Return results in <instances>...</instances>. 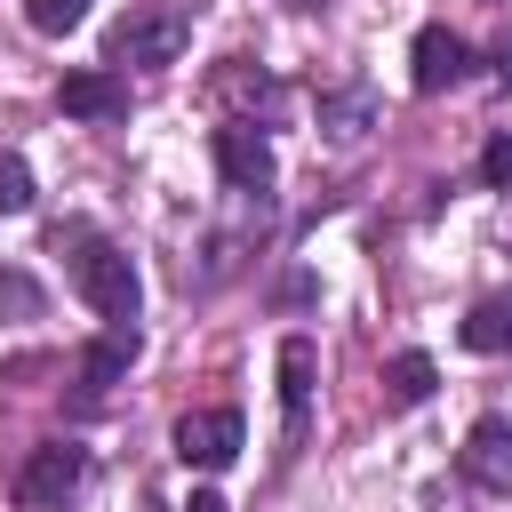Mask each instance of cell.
Wrapping results in <instances>:
<instances>
[{"label": "cell", "instance_id": "obj_14", "mask_svg": "<svg viewBox=\"0 0 512 512\" xmlns=\"http://www.w3.org/2000/svg\"><path fill=\"white\" fill-rule=\"evenodd\" d=\"M32 208V168L16 152H0V216H24Z\"/></svg>", "mask_w": 512, "mask_h": 512}, {"label": "cell", "instance_id": "obj_2", "mask_svg": "<svg viewBox=\"0 0 512 512\" xmlns=\"http://www.w3.org/2000/svg\"><path fill=\"white\" fill-rule=\"evenodd\" d=\"M184 40H192V16H184V8H136V16L112 24V64H144V72H160V64L184 56Z\"/></svg>", "mask_w": 512, "mask_h": 512}, {"label": "cell", "instance_id": "obj_12", "mask_svg": "<svg viewBox=\"0 0 512 512\" xmlns=\"http://www.w3.org/2000/svg\"><path fill=\"white\" fill-rule=\"evenodd\" d=\"M432 384H440V368H432L424 352H392V360H384V400H392V408L432 400Z\"/></svg>", "mask_w": 512, "mask_h": 512}, {"label": "cell", "instance_id": "obj_3", "mask_svg": "<svg viewBox=\"0 0 512 512\" xmlns=\"http://www.w3.org/2000/svg\"><path fill=\"white\" fill-rule=\"evenodd\" d=\"M80 472H88V448L80 440H40L24 456V472H16V504L24 512H64V496L80 488Z\"/></svg>", "mask_w": 512, "mask_h": 512}, {"label": "cell", "instance_id": "obj_16", "mask_svg": "<svg viewBox=\"0 0 512 512\" xmlns=\"http://www.w3.org/2000/svg\"><path fill=\"white\" fill-rule=\"evenodd\" d=\"M184 512H232V504H224V496H192Z\"/></svg>", "mask_w": 512, "mask_h": 512}, {"label": "cell", "instance_id": "obj_17", "mask_svg": "<svg viewBox=\"0 0 512 512\" xmlns=\"http://www.w3.org/2000/svg\"><path fill=\"white\" fill-rule=\"evenodd\" d=\"M504 240H512V208H504Z\"/></svg>", "mask_w": 512, "mask_h": 512}, {"label": "cell", "instance_id": "obj_5", "mask_svg": "<svg viewBox=\"0 0 512 512\" xmlns=\"http://www.w3.org/2000/svg\"><path fill=\"white\" fill-rule=\"evenodd\" d=\"M176 456L200 464V472H224L240 456V408H192V416H176Z\"/></svg>", "mask_w": 512, "mask_h": 512}, {"label": "cell", "instance_id": "obj_9", "mask_svg": "<svg viewBox=\"0 0 512 512\" xmlns=\"http://www.w3.org/2000/svg\"><path fill=\"white\" fill-rule=\"evenodd\" d=\"M56 104H64L72 120H120V112H128V88H120V72H104V64H88V72H64V88H56Z\"/></svg>", "mask_w": 512, "mask_h": 512}, {"label": "cell", "instance_id": "obj_6", "mask_svg": "<svg viewBox=\"0 0 512 512\" xmlns=\"http://www.w3.org/2000/svg\"><path fill=\"white\" fill-rule=\"evenodd\" d=\"M208 152H216V176H224L232 192H264V184H272V144L256 136V120H224Z\"/></svg>", "mask_w": 512, "mask_h": 512}, {"label": "cell", "instance_id": "obj_8", "mask_svg": "<svg viewBox=\"0 0 512 512\" xmlns=\"http://www.w3.org/2000/svg\"><path fill=\"white\" fill-rule=\"evenodd\" d=\"M464 480L488 496H512V424L504 416H480L464 432Z\"/></svg>", "mask_w": 512, "mask_h": 512}, {"label": "cell", "instance_id": "obj_7", "mask_svg": "<svg viewBox=\"0 0 512 512\" xmlns=\"http://www.w3.org/2000/svg\"><path fill=\"white\" fill-rule=\"evenodd\" d=\"M312 368H320L312 336H280V432H288V448H304V416H312Z\"/></svg>", "mask_w": 512, "mask_h": 512}, {"label": "cell", "instance_id": "obj_13", "mask_svg": "<svg viewBox=\"0 0 512 512\" xmlns=\"http://www.w3.org/2000/svg\"><path fill=\"white\" fill-rule=\"evenodd\" d=\"M80 16H88V0H24V24H32V32H48V40H64Z\"/></svg>", "mask_w": 512, "mask_h": 512}, {"label": "cell", "instance_id": "obj_4", "mask_svg": "<svg viewBox=\"0 0 512 512\" xmlns=\"http://www.w3.org/2000/svg\"><path fill=\"white\" fill-rule=\"evenodd\" d=\"M464 72H472V40L448 32V24H424L416 48H408V88H416V96H440V88H456Z\"/></svg>", "mask_w": 512, "mask_h": 512}, {"label": "cell", "instance_id": "obj_15", "mask_svg": "<svg viewBox=\"0 0 512 512\" xmlns=\"http://www.w3.org/2000/svg\"><path fill=\"white\" fill-rule=\"evenodd\" d=\"M480 176H488V192H512V136H488V152H480Z\"/></svg>", "mask_w": 512, "mask_h": 512}, {"label": "cell", "instance_id": "obj_10", "mask_svg": "<svg viewBox=\"0 0 512 512\" xmlns=\"http://www.w3.org/2000/svg\"><path fill=\"white\" fill-rule=\"evenodd\" d=\"M464 352H480V360H512V288H496V296H480L472 312H464Z\"/></svg>", "mask_w": 512, "mask_h": 512}, {"label": "cell", "instance_id": "obj_11", "mask_svg": "<svg viewBox=\"0 0 512 512\" xmlns=\"http://www.w3.org/2000/svg\"><path fill=\"white\" fill-rule=\"evenodd\" d=\"M128 360H136V328H128V320H112V328L80 352V384H88V392H104V384H120V376H128Z\"/></svg>", "mask_w": 512, "mask_h": 512}, {"label": "cell", "instance_id": "obj_1", "mask_svg": "<svg viewBox=\"0 0 512 512\" xmlns=\"http://www.w3.org/2000/svg\"><path fill=\"white\" fill-rule=\"evenodd\" d=\"M48 248H56V256L72 248V288H80L104 320H136V296H144V288H136V264H128L112 240H96L88 224H56Z\"/></svg>", "mask_w": 512, "mask_h": 512}]
</instances>
